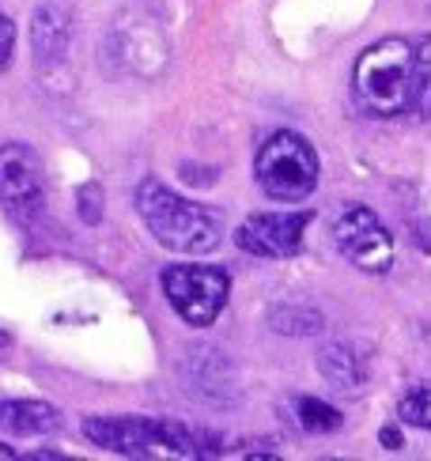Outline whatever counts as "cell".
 I'll use <instances>...</instances> for the list:
<instances>
[{
	"label": "cell",
	"mask_w": 431,
	"mask_h": 461,
	"mask_svg": "<svg viewBox=\"0 0 431 461\" xmlns=\"http://www.w3.org/2000/svg\"><path fill=\"white\" fill-rule=\"evenodd\" d=\"M352 95L371 118H405L417 103V42L382 38L356 57Z\"/></svg>",
	"instance_id": "cell-1"
},
{
	"label": "cell",
	"mask_w": 431,
	"mask_h": 461,
	"mask_svg": "<svg viewBox=\"0 0 431 461\" xmlns=\"http://www.w3.org/2000/svg\"><path fill=\"white\" fill-rule=\"evenodd\" d=\"M136 208H141V220L160 239V246L174 249V254H208V249L220 246V235H224L220 216L208 212L205 204L179 197L163 182H155V178L141 182Z\"/></svg>",
	"instance_id": "cell-2"
},
{
	"label": "cell",
	"mask_w": 431,
	"mask_h": 461,
	"mask_svg": "<svg viewBox=\"0 0 431 461\" xmlns=\"http://www.w3.org/2000/svg\"><path fill=\"white\" fill-rule=\"evenodd\" d=\"M84 435L95 447H103L110 454H129V457L205 454L201 435H193L182 424H170V420H148V416H91L84 420Z\"/></svg>",
	"instance_id": "cell-3"
},
{
	"label": "cell",
	"mask_w": 431,
	"mask_h": 461,
	"mask_svg": "<svg viewBox=\"0 0 431 461\" xmlns=\"http://www.w3.org/2000/svg\"><path fill=\"white\" fill-rule=\"evenodd\" d=\"M258 185L272 201H307L318 185V151L299 132H272L253 159Z\"/></svg>",
	"instance_id": "cell-4"
},
{
	"label": "cell",
	"mask_w": 431,
	"mask_h": 461,
	"mask_svg": "<svg viewBox=\"0 0 431 461\" xmlns=\"http://www.w3.org/2000/svg\"><path fill=\"white\" fill-rule=\"evenodd\" d=\"M163 292L186 325H212L227 306L231 276L216 265H170L163 273Z\"/></svg>",
	"instance_id": "cell-5"
},
{
	"label": "cell",
	"mask_w": 431,
	"mask_h": 461,
	"mask_svg": "<svg viewBox=\"0 0 431 461\" xmlns=\"http://www.w3.org/2000/svg\"><path fill=\"white\" fill-rule=\"evenodd\" d=\"M333 242L363 273H386L394 265V239L367 204H348L333 223Z\"/></svg>",
	"instance_id": "cell-6"
},
{
	"label": "cell",
	"mask_w": 431,
	"mask_h": 461,
	"mask_svg": "<svg viewBox=\"0 0 431 461\" xmlns=\"http://www.w3.org/2000/svg\"><path fill=\"white\" fill-rule=\"evenodd\" d=\"M0 204L15 223H34L46 204L42 163L27 144L0 148Z\"/></svg>",
	"instance_id": "cell-7"
},
{
	"label": "cell",
	"mask_w": 431,
	"mask_h": 461,
	"mask_svg": "<svg viewBox=\"0 0 431 461\" xmlns=\"http://www.w3.org/2000/svg\"><path fill=\"white\" fill-rule=\"evenodd\" d=\"M307 223H310V212H258L243 220L234 242L253 258H291L299 254Z\"/></svg>",
	"instance_id": "cell-8"
},
{
	"label": "cell",
	"mask_w": 431,
	"mask_h": 461,
	"mask_svg": "<svg viewBox=\"0 0 431 461\" xmlns=\"http://www.w3.org/2000/svg\"><path fill=\"white\" fill-rule=\"evenodd\" d=\"M57 428H61V412L46 405V401H0V431L34 438V435H50Z\"/></svg>",
	"instance_id": "cell-9"
},
{
	"label": "cell",
	"mask_w": 431,
	"mask_h": 461,
	"mask_svg": "<svg viewBox=\"0 0 431 461\" xmlns=\"http://www.w3.org/2000/svg\"><path fill=\"white\" fill-rule=\"evenodd\" d=\"M31 42H34V53L42 57V61L65 57V50H69V12L57 8V5L38 8L34 23H31Z\"/></svg>",
	"instance_id": "cell-10"
},
{
	"label": "cell",
	"mask_w": 431,
	"mask_h": 461,
	"mask_svg": "<svg viewBox=\"0 0 431 461\" xmlns=\"http://www.w3.org/2000/svg\"><path fill=\"white\" fill-rule=\"evenodd\" d=\"M318 371L329 386L356 393L363 386V359L348 348V344H326L318 352Z\"/></svg>",
	"instance_id": "cell-11"
},
{
	"label": "cell",
	"mask_w": 431,
	"mask_h": 461,
	"mask_svg": "<svg viewBox=\"0 0 431 461\" xmlns=\"http://www.w3.org/2000/svg\"><path fill=\"white\" fill-rule=\"evenodd\" d=\"M296 420H299V428L310 431V435H329V431H337L344 424V416L318 397H299L296 401Z\"/></svg>",
	"instance_id": "cell-12"
},
{
	"label": "cell",
	"mask_w": 431,
	"mask_h": 461,
	"mask_svg": "<svg viewBox=\"0 0 431 461\" xmlns=\"http://www.w3.org/2000/svg\"><path fill=\"white\" fill-rule=\"evenodd\" d=\"M413 118H431V34H424L417 42V103Z\"/></svg>",
	"instance_id": "cell-13"
},
{
	"label": "cell",
	"mask_w": 431,
	"mask_h": 461,
	"mask_svg": "<svg viewBox=\"0 0 431 461\" xmlns=\"http://www.w3.org/2000/svg\"><path fill=\"white\" fill-rule=\"evenodd\" d=\"M272 330L277 333H318L322 330V314L318 311H296V306H284V311H272Z\"/></svg>",
	"instance_id": "cell-14"
},
{
	"label": "cell",
	"mask_w": 431,
	"mask_h": 461,
	"mask_svg": "<svg viewBox=\"0 0 431 461\" xmlns=\"http://www.w3.org/2000/svg\"><path fill=\"white\" fill-rule=\"evenodd\" d=\"M401 420L405 424H417V428L431 431V382H424V386L408 390L401 397Z\"/></svg>",
	"instance_id": "cell-15"
},
{
	"label": "cell",
	"mask_w": 431,
	"mask_h": 461,
	"mask_svg": "<svg viewBox=\"0 0 431 461\" xmlns=\"http://www.w3.org/2000/svg\"><path fill=\"white\" fill-rule=\"evenodd\" d=\"M12 50H15V23H12V19H8L5 12H0V72L8 68Z\"/></svg>",
	"instance_id": "cell-16"
},
{
	"label": "cell",
	"mask_w": 431,
	"mask_h": 461,
	"mask_svg": "<svg viewBox=\"0 0 431 461\" xmlns=\"http://www.w3.org/2000/svg\"><path fill=\"white\" fill-rule=\"evenodd\" d=\"M413 230H417V246L424 249V254H431V216L427 220H417Z\"/></svg>",
	"instance_id": "cell-17"
},
{
	"label": "cell",
	"mask_w": 431,
	"mask_h": 461,
	"mask_svg": "<svg viewBox=\"0 0 431 461\" xmlns=\"http://www.w3.org/2000/svg\"><path fill=\"white\" fill-rule=\"evenodd\" d=\"M382 443H386L390 450H398V447H401V438H398V431H394V428H386V431H382Z\"/></svg>",
	"instance_id": "cell-18"
},
{
	"label": "cell",
	"mask_w": 431,
	"mask_h": 461,
	"mask_svg": "<svg viewBox=\"0 0 431 461\" xmlns=\"http://www.w3.org/2000/svg\"><path fill=\"white\" fill-rule=\"evenodd\" d=\"M12 457H15V450H8L5 443H0V461H12Z\"/></svg>",
	"instance_id": "cell-19"
},
{
	"label": "cell",
	"mask_w": 431,
	"mask_h": 461,
	"mask_svg": "<svg viewBox=\"0 0 431 461\" xmlns=\"http://www.w3.org/2000/svg\"><path fill=\"white\" fill-rule=\"evenodd\" d=\"M0 348H8V333L5 330H0Z\"/></svg>",
	"instance_id": "cell-20"
}]
</instances>
